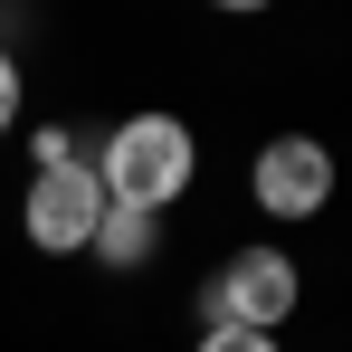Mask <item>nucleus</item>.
Listing matches in <instances>:
<instances>
[{
  "instance_id": "nucleus-1",
  "label": "nucleus",
  "mask_w": 352,
  "mask_h": 352,
  "mask_svg": "<svg viewBox=\"0 0 352 352\" xmlns=\"http://www.w3.org/2000/svg\"><path fill=\"white\" fill-rule=\"evenodd\" d=\"M96 190H105V210H143V219H162L172 200H190V181H200V143H190V124L162 115V105H143V115H124L105 133V153L86 162Z\"/></svg>"
},
{
  "instance_id": "nucleus-2",
  "label": "nucleus",
  "mask_w": 352,
  "mask_h": 352,
  "mask_svg": "<svg viewBox=\"0 0 352 352\" xmlns=\"http://www.w3.org/2000/svg\"><path fill=\"white\" fill-rule=\"evenodd\" d=\"M305 305V276L276 238H248L219 257V276L200 286V333H286V314Z\"/></svg>"
},
{
  "instance_id": "nucleus-3",
  "label": "nucleus",
  "mask_w": 352,
  "mask_h": 352,
  "mask_svg": "<svg viewBox=\"0 0 352 352\" xmlns=\"http://www.w3.org/2000/svg\"><path fill=\"white\" fill-rule=\"evenodd\" d=\"M96 219H105V190L86 162H58V172H29V200H19V229L38 257H86L96 248Z\"/></svg>"
},
{
  "instance_id": "nucleus-4",
  "label": "nucleus",
  "mask_w": 352,
  "mask_h": 352,
  "mask_svg": "<svg viewBox=\"0 0 352 352\" xmlns=\"http://www.w3.org/2000/svg\"><path fill=\"white\" fill-rule=\"evenodd\" d=\"M248 200H257L267 219H314V210L333 200V153H324L314 133H267L257 162H248Z\"/></svg>"
},
{
  "instance_id": "nucleus-5",
  "label": "nucleus",
  "mask_w": 352,
  "mask_h": 352,
  "mask_svg": "<svg viewBox=\"0 0 352 352\" xmlns=\"http://www.w3.org/2000/svg\"><path fill=\"white\" fill-rule=\"evenodd\" d=\"M153 248H162V219H143V210H105L96 219V267H115V276H133V267H153Z\"/></svg>"
},
{
  "instance_id": "nucleus-6",
  "label": "nucleus",
  "mask_w": 352,
  "mask_h": 352,
  "mask_svg": "<svg viewBox=\"0 0 352 352\" xmlns=\"http://www.w3.org/2000/svg\"><path fill=\"white\" fill-rule=\"evenodd\" d=\"M29 153H38V172H58V162H86L67 124H38V133H29Z\"/></svg>"
},
{
  "instance_id": "nucleus-7",
  "label": "nucleus",
  "mask_w": 352,
  "mask_h": 352,
  "mask_svg": "<svg viewBox=\"0 0 352 352\" xmlns=\"http://www.w3.org/2000/svg\"><path fill=\"white\" fill-rule=\"evenodd\" d=\"M190 352H286V343H276V333H200Z\"/></svg>"
},
{
  "instance_id": "nucleus-8",
  "label": "nucleus",
  "mask_w": 352,
  "mask_h": 352,
  "mask_svg": "<svg viewBox=\"0 0 352 352\" xmlns=\"http://www.w3.org/2000/svg\"><path fill=\"white\" fill-rule=\"evenodd\" d=\"M10 124H19V58L0 48V133H10Z\"/></svg>"
}]
</instances>
